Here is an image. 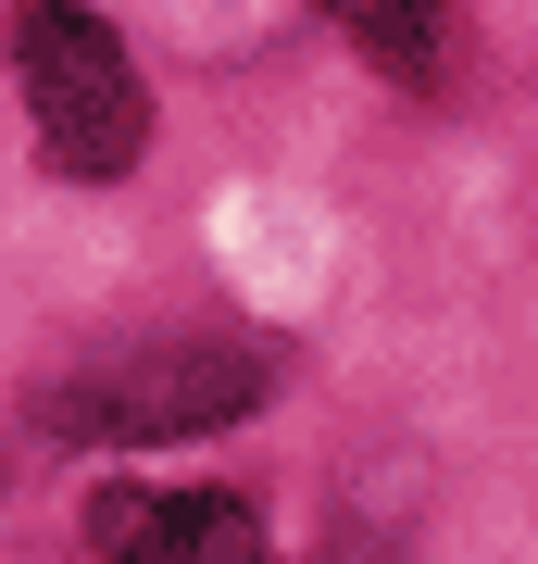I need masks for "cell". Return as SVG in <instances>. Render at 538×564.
<instances>
[{
	"label": "cell",
	"instance_id": "2",
	"mask_svg": "<svg viewBox=\"0 0 538 564\" xmlns=\"http://www.w3.org/2000/svg\"><path fill=\"white\" fill-rule=\"evenodd\" d=\"M13 76H25V113H39V139L63 176H125V163L151 151V88L125 39L76 0H25L13 13Z\"/></svg>",
	"mask_w": 538,
	"mask_h": 564
},
{
	"label": "cell",
	"instance_id": "1",
	"mask_svg": "<svg viewBox=\"0 0 538 564\" xmlns=\"http://www.w3.org/2000/svg\"><path fill=\"white\" fill-rule=\"evenodd\" d=\"M263 389H276V351L263 339H151V351H100L76 377L39 389L51 440H200V426H239Z\"/></svg>",
	"mask_w": 538,
	"mask_h": 564
},
{
	"label": "cell",
	"instance_id": "4",
	"mask_svg": "<svg viewBox=\"0 0 538 564\" xmlns=\"http://www.w3.org/2000/svg\"><path fill=\"white\" fill-rule=\"evenodd\" d=\"M326 13H339V39L376 63V76H400V88H439L451 51H463L451 0H326Z\"/></svg>",
	"mask_w": 538,
	"mask_h": 564
},
{
	"label": "cell",
	"instance_id": "5",
	"mask_svg": "<svg viewBox=\"0 0 538 564\" xmlns=\"http://www.w3.org/2000/svg\"><path fill=\"white\" fill-rule=\"evenodd\" d=\"M326 564H400V552L376 540V527H339V540H326Z\"/></svg>",
	"mask_w": 538,
	"mask_h": 564
},
{
	"label": "cell",
	"instance_id": "3",
	"mask_svg": "<svg viewBox=\"0 0 538 564\" xmlns=\"http://www.w3.org/2000/svg\"><path fill=\"white\" fill-rule=\"evenodd\" d=\"M88 540L113 564H263V527L226 489H100Z\"/></svg>",
	"mask_w": 538,
	"mask_h": 564
}]
</instances>
